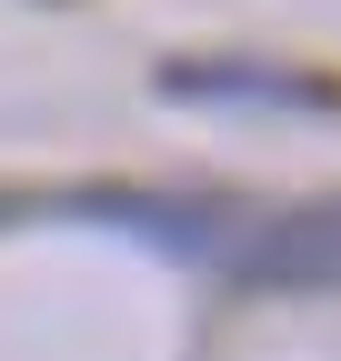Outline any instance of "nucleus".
Wrapping results in <instances>:
<instances>
[{
	"label": "nucleus",
	"instance_id": "2",
	"mask_svg": "<svg viewBox=\"0 0 341 361\" xmlns=\"http://www.w3.org/2000/svg\"><path fill=\"white\" fill-rule=\"evenodd\" d=\"M231 271H241V281H341V201L261 221V231L231 251Z\"/></svg>",
	"mask_w": 341,
	"mask_h": 361
},
{
	"label": "nucleus",
	"instance_id": "1",
	"mask_svg": "<svg viewBox=\"0 0 341 361\" xmlns=\"http://www.w3.org/2000/svg\"><path fill=\"white\" fill-rule=\"evenodd\" d=\"M170 101H241V111H341V80L281 71V61H170Z\"/></svg>",
	"mask_w": 341,
	"mask_h": 361
}]
</instances>
